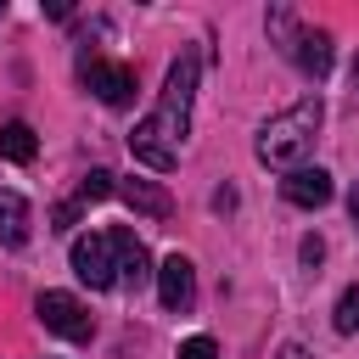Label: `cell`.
I'll return each instance as SVG.
<instances>
[{
	"instance_id": "cell-10",
	"label": "cell",
	"mask_w": 359,
	"mask_h": 359,
	"mask_svg": "<svg viewBox=\"0 0 359 359\" xmlns=\"http://www.w3.org/2000/svg\"><path fill=\"white\" fill-rule=\"evenodd\" d=\"M118 196H123L135 213H146V219H168V208H174L157 180H118Z\"/></svg>"
},
{
	"instance_id": "cell-14",
	"label": "cell",
	"mask_w": 359,
	"mask_h": 359,
	"mask_svg": "<svg viewBox=\"0 0 359 359\" xmlns=\"http://www.w3.org/2000/svg\"><path fill=\"white\" fill-rule=\"evenodd\" d=\"M112 191H118V174L90 168V174H84V185H79V202H101V196H112Z\"/></svg>"
},
{
	"instance_id": "cell-15",
	"label": "cell",
	"mask_w": 359,
	"mask_h": 359,
	"mask_svg": "<svg viewBox=\"0 0 359 359\" xmlns=\"http://www.w3.org/2000/svg\"><path fill=\"white\" fill-rule=\"evenodd\" d=\"M180 359H219V342L213 337H185L180 342Z\"/></svg>"
},
{
	"instance_id": "cell-2",
	"label": "cell",
	"mask_w": 359,
	"mask_h": 359,
	"mask_svg": "<svg viewBox=\"0 0 359 359\" xmlns=\"http://www.w3.org/2000/svg\"><path fill=\"white\" fill-rule=\"evenodd\" d=\"M320 123H325V101L320 95H303V101H292L286 112H275L264 129H258V163L264 168H280V174H292V168H303V157L314 151V140H320Z\"/></svg>"
},
{
	"instance_id": "cell-7",
	"label": "cell",
	"mask_w": 359,
	"mask_h": 359,
	"mask_svg": "<svg viewBox=\"0 0 359 359\" xmlns=\"http://www.w3.org/2000/svg\"><path fill=\"white\" fill-rule=\"evenodd\" d=\"M157 297H163L168 314H185V309L196 303V269H191L185 252H168V258L157 264Z\"/></svg>"
},
{
	"instance_id": "cell-5",
	"label": "cell",
	"mask_w": 359,
	"mask_h": 359,
	"mask_svg": "<svg viewBox=\"0 0 359 359\" xmlns=\"http://www.w3.org/2000/svg\"><path fill=\"white\" fill-rule=\"evenodd\" d=\"M84 84H90L107 107H129V101H135V67H129V62L90 56V62H84Z\"/></svg>"
},
{
	"instance_id": "cell-19",
	"label": "cell",
	"mask_w": 359,
	"mask_h": 359,
	"mask_svg": "<svg viewBox=\"0 0 359 359\" xmlns=\"http://www.w3.org/2000/svg\"><path fill=\"white\" fill-rule=\"evenodd\" d=\"M348 213H353V230H359V185H353V196H348Z\"/></svg>"
},
{
	"instance_id": "cell-17",
	"label": "cell",
	"mask_w": 359,
	"mask_h": 359,
	"mask_svg": "<svg viewBox=\"0 0 359 359\" xmlns=\"http://www.w3.org/2000/svg\"><path fill=\"white\" fill-rule=\"evenodd\" d=\"M320 258H325V241H320V236H303V264H309V269H314V264H320Z\"/></svg>"
},
{
	"instance_id": "cell-18",
	"label": "cell",
	"mask_w": 359,
	"mask_h": 359,
	"mask_svg": "<svg viewBox=\"0 0 359 359\" xmlns=\"http://www.w3.org/2000/svg\"><path fill=\"white\" fill-rule=\"evenodd\" d=\"M275 359H314V353H309V348H303V342H286V348H280V353H275Z\"/></svg>"
},
{
	"instance_id": "cell-9",
	"label": "cell",
	"mask_w": 359,
	"mask_h": 359,
	"mask_svg": "<svg viewBox=\"0 0 359 359\" xmlns=\"http://www.w3.org/2000/svg\"><path fill=\"white\" fill-rule=\"evenodd\" d=\"M286 56H292V62H297L309 79H325V73H331V34H320V28H303V34H297V45H292Z\"/></svg>"
},
{
	"instance_id": "cell-20",
	"label": "cell",
	"mask_w": 359,
	"mask_h": 359,
	"mask_svg": "<svg viewBox=\"0 0 359 359\" xmlns=\"http://www.w3.org/2000/svg\"><path fill=\"white\" fill-rule=\"evenodd\" d=\"M0 11H6V0H0Z\"/></svg>"
},
{
	"instance_id": "cell-11",
	"label": "cell",
	"mask_w": 359,
	"mask_h": 359,
	"mask_svg": "<svg viewBox=\"0 0 359 359\" xmlns=\"http://www.w3.org/2000/svg\"><path fill=\"white\" fill-rule=\"evenodd\" d=\"M0 241L6 247H22L28 241V202L17 191H0Z\"/></svg>"
},
{
	"instance_id": "cell-6",
	"label": "cell",
	"mask_w": 359,
	"mask_h": 359,
	"mask_svg": "<svg viewBox=\"0 0 359 359\" xmlns=\"http://www.w3.org/2000/svg\"><path fill=\"white\" fill-rule=\"evenodd\" d=\"M107 241H112V264H118V286H129V292H140L157 269H151V258H146V247L135 241V230L129 224H112L107 230Z\"/></svg>"
},
{
	"instance_id": "cell-8",
	"label": "cell",
	"mask_w": 359,
	"mask_h": 359,
	"mask_svg": "<svg viewBox=\"0 0 359 359\" xmlns=\"http://www.w3.org/2000/svg\"><path fill=\"white\" fill-rule=\"evenodd\" d=\"M280 196H286L292 208H325V202H331V174H325V168H292V174L280 180Z\"/></svg>"
},
{
	"instance_id": "cell-12",
	"label": "cell",
	"mask_w": 359,
	"mask_h": 359,
	"mask_svg": "<svg viewBox=\"0 0 359 359\" xmlns=\"http://www.w3.org/2000/svg\"><path fill=\"white\" fill-rule=\"evenodd\" d=\"M34 151H39V140H34L28 123H6L0 129V157L6 163H34Z\"/></svg>"
},
{
	"instance_id": "cell-3",
	"label": "cell",
	"mask_w": 359,
	"mask_h": 359,
	"mask_svg": "<svg viewBox=\"0 0 359 359\" xmlns=\"http://www.w3.org/2000/svg\"><path fill=\"white\" fill-rule=\"evenodd\" d=\"M34 314H39L45 331H56V337H67V342H90V337H95V320H90V309H84L73 292H39Z\"/></svg>"
},
{
	"instance_id": "cell-4",
	"label": "cell",
	"mask_w": 359,
	"mask_h": 359,
	"mask_svg": "<svg viewBox=\"0 0 359 359\" xmlns=\"http://www.w3.org/2000/svg\"><path fill=\"white\" fill-rule=\"evenodd\" d=\"M73 275H79L90 292H107V286H118V264H112V241H107V230L73 236Z\"/></svg>"
},
{
	"instance_id": "cell-13",
	"label": "cell",
	"mask_w": 359,
	"mask_h": 359,
	"mask_svg": "<svg viewBox=\"0 0 359 359\" xmlns=\"http://www.w3.org/2000/svg\"><path fill=\"white\" fill-rule=\"evenodd\" d=\"M331 325H337L342 337H353V331H359V280H353V286H342V297H337V314H331Z\"/></svg>"
},
{
	"instance_id": "cell-16",
	"label": "cell",
	"mask_w": 359,
	"mask_h": 359,
	"mask_svg": "<svg viewBox=\"0 0 359 359\" xmlns=\"http://www.w3.org/2000/svg\"><path fill=\"white\" fill-rule=\"evenodd\" d=\"M73 219H79V202H62V208L50 213V230H73Z\"/></svg>"
},
{
	"instance_id": "cell-1",
	"label": "cell",
	"mask_w": 359,
	"mask_h": 359,
	"mask_svg": "<svg viewBox=\"0 0 359 359\" xmlns=\"http://www.w3.org/2000/svg\"><path fill=\"white\" fill-rule=\"evenodd\" d=\"M196 79H202V56H196V50H180V56L168 62V79H163L157 107L129 129V151H135V163H146L151 174H168V168L180 163V146H185V135H191Z\"/></svg>"
}]
</instances>
